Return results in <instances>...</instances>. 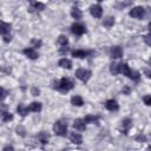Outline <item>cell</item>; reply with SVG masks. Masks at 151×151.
<instances>
[{
    "label": "cell",
    "mask_w": 151,
    "mask_h": 151,
    "mask_svg": "<svg viewBox=\"0 0 151 151\" xmlns=\"http://www.w3.org/2000/svg\"><path fill=\"white\" fill-rule=\"evenodd\" d=\"M119 73H123L124 76L129 77L130 79H132L134 81H138L139 80V77H140L139 76V72L132 71L126 63H119Z\"/></svg>",
    "instance_id": "1"
},
{
    "label": "cell",
    "mask_w": 151,
    "mask_h": 151,
    "mask_svg": "<svg viewBox=\"0 0 151 151\" xmlns=\"http://www.w3.org/2000/svg\"><path fill=\"white\" fill-rule=\"evenodd\" d=\"M57 85L54 86V88H58L61 92H68L70 90L73 88V83L68 79V78H61L59 81L55 83Z\"/></svg>",
    "instance_id": "2"
},
{
    "label": "cell",
    "mask_w": 151,
    "mask_h": 151,
    "mask_svg": "<svg viewBox=\"0 0 151 151\" xmlns=\"http://www.w3.org/2000/svg\"><path fill=\"white\" fill-rule=\"evenodd\" d=\"M53 131L57 136H60V137H65L66 133H67V124L63 120H57L53 125Z\"/></svg>",
    "instance_id": "3"
},
{
    "label": "cell",
    "mask_w": 151,
    "mask_h": 151,
    "mask_svg": "<svg viewBox=\"0 0 151 151\" xmlns=\"http://www.w3.org/2000/svg\"><path fill=\"white\" fill-rule=\"evenodd\" d=\"M91 76H92V72H91L90 70L79 68V70L76 71V77H77L78 79H80L81 81H84V83H86V81L91 78Z\"/></svg>",
    "instance_id": "4"
},
{
    "label": "cell",
    "mask_w": 151,
    "mask_h": 151,
    "mask_svg": "<svg viewBox=\"0 0 151 151\" xmlns=\"http://www.w3.org/2000/svg\"><path fill=\"white\" fill-rule=\"evenodd\" d=\"M130 17L132 18H136V19H142L145 14V9L142 7V6H137V7H133L130 12H129Z\"/></svg>",
    "instance_id": "5"
},
{
    "label": "cell",
    "mask_w": 151,
    "mask_h": 151,
    "mask_svg": "<svg viewBox=\"0 0 151 151\" xmlns=\"http://www.w3.org/2000/svg\"><path fill=\"white\" fill-rule=\"evenodd\" d=\"M71 31H72V33L76 34V35H83V34L86 32V28H85V26L81 25V24H73V25L71 26Z\"/></svg>",
    "instance_id": "6"
},
{
    "label": "cell",
    "mask_w": 151,
    "mask_h": 151,
    "mask_svg": "<svg viewBox=\"0 0 151 151\" xmlns=\"http://www.w3.org/2000/svg\"><path fill=\"white\" fill-rule=\"evenodd\" d=\"M131 126H132V120L130 118H125L120 123V131L124 134H127V132H129V130H130Z\"/></svg>",
    "instance_id": "7"
},
{
    "label": "cell",
    "mask_w": 151,
    "mask_h": 151,
    "mask_svg": "<svg viewBox=\"0 0 151 151\" xmlns=\"http://www.w3.org/2000/svg\"><path fill=\"white\" fill-rule=\"evenodd\" d=\"M110 54H111V58L119 59V58L123 57V50L119 46H112L111 50H110Z\"/></svg>",
    "instance_id": "8"
},
{
    "label": "cell",
    "mask_w": 151,
    "mask_h": 151,
    "mask_svg": "<svg viewBox=\"0 0 151 151\" xmlns=\"http://www.w3.org/2000/svg\"><path fill=\"white\" fill-rule=\"evenodd\" d=\"M90 13L92 14V17H94V18H100L101 17V14H103V9H101V7L99 6V5H93V6H91L90 7Z\"/></svg>",
    "instance_id": "9"
},
{
    "label": "cell",
    "mask_w": 151,
    "mask_h": 151,
    "mask_svg": "<svg viewBox=\"0 0 151 151\" xmlns=\"http://www.w3.org/2000/svg\"><path fill=\"white\" fill-rule=\"evenodd\" d=\"M22 52H24V54H25L27 58H29V59H32V60H34V59H37V58L39 57L38 52H37L34 48H32V47H27V48H25Z\"/></svg>",
    "instance_id": "10"
},
{
    "label": "cell",
    "mask_w": 151,
    "mask_h": 151,
    "mask_svg": "<svg viewBox=\"0 0 151 151\" xmlns=\"http://www.w3.org/2000/svg\"><path fill=\"white\" fill-rule=\"evenodd\" d=\"M105 107L109 110V111H117L119 109V105L118 103L114 100V99H109L106 103H105Z\"/></svg>",
    "instance_id": "11"
},
{
    "label": "cell",
    "mask_w": 151,
    "mask_h": 151,
    "mask_svg": "<svg viewBox=\"0 0 151 151\" xmlns=\"http://www.w3.org/2000/svg\"><path fill=\"white\" fill-rule=\"evenodd\" d=\"M73 127L78 131H84L86 129V122L85 119H76L73 123Z\"/></svg>",
    "instance_id": "12"
},
{
    "label": "cell",
    "mask_w": 151,
    "mask_h": 151,
    "mask_svg": "<svg viewBox=\"0 0 151 151\" xmlns=\"http://www.w3.org/2000/svg\"><path fill=\"white\" fill-rule=\"evenodd\" d=\"M70 140H71L72 143L77 144V145H79V144H81V142H83V137H81V134L78 133V132H71V134H70Z\"/></svg>",
    "instance_id": "13"
},
{
    "label": "cell",
    "mask_w": 151,
    "mask_h": 151,
    "mask_svg": "<svg viewBox=\"0 0 151 151\" xmlns=\"http://www.w3.org/2000/svg\"><path fill=\"white\" fill-rule=\"evenodd\" d=\"M58 65H59L60 67H63V68H68V70L72 67V63H71V60H70V59H66V58H61V59L59 60Z\"/></svg>",
    "instance_id": "14"
},
{
    "label": "cell",
    "mask_w": 151,
    "mask_h": 151,
    "mask_svg": "<svg viewBox=\"0 0 151 151\" xmlns=\"http://www.w3.org/2000/svg\"><path fill=\"white\" fill-rule=\"evenodd\" d=\"M71 15H72L76 20H80L81 17H83L81 11H80L78 7H72V9H71Z\"/></svg>",
    "instance_id": "15"
},
{
    "label": "cell",
    "mask_w": 151,
    "mask_h": 151,
    "mask_svg": "<svg viewBox=\"0 0 151 151\" xmlns=\"http://www.w3.org/2000/svg\"><path fill=\"white\" fill-rule=\"evenodd\" d=\"M71 103H72L74 106H81V105L84 104V100H83V98H81L80 96H73V97L71 98Z\"/></svg>",
    "instance_id": "16"
},
{
    "label": "cell",
    "mask_w": 151,
    "mask_h": 151,
    "mask_svg": "<svg viewBox=\"0 0 151 151\" xmlns=\"http://www.w3.org/2000/svg\"><path fill=\"white\" fill-rule=\"evenodd\" d=\"M28 109H29V111H32V112H40V111H41V104L38 103V101H33L32 104H29Z\"/></svg>",
    "instance_id": "17"
},
{
    "label": "cell",
    "mask_w": 151,
    "mask_h": 151,
    "mask_svg": "<svg viewBox=\"0 0 151 151\" xmlns=\"http://www.w3.org/2000/svg\"><path fill=\"white\" fill-rule=\"evenodd\" d=\"M113 24H114V18L113 17H107L103 21V26H105L106 28H111L113 26Z\"/></svg>",
    "instance_id": "18"
},
{
    "label": "cell",
    "mask_w": 151,
    "mask_h": 151,
    "mask_svg": "<svg viewBox=\"0 0 151 151\" xmlns=\"http://www.w3.org/2000/svg\"><path fill=\"white\" fill-rule=\"evenodd\" d=\"M17 111H18V113H19L20 116H22V117H25L28 112H31L29 109H28V106H24V105H19V106L17 107Z\"/></svg>",
    "instance_id": "19"
},
{
    "label": "cell",
    "mask_w": 151,
    "mask_h": 151,
    "mask_svg": "<svg viewBox=\"0 0 151 151\" xmlns=\"http://www.w3.org/2000/svg\"><path fill=\"white\" fill-rule=\"evenodd\" d=\"M72 55H73L74 58L84 59V58L87 55V52H85V51H83V50H76V51L72 52Z\"/></svg>",
    "instance_id": "20"
},
{
    "label": "cell",
    "mask_w": 151,
    "mask_h": 151,
    "mask_svg": "<svg viewBox=\"0 0 151 151\" xmlns=\"http://www.w3.org/2000/svg\"><path fill=\"white\" fill-rule=\"evenodd\" d=\"M11 32V24H7V22H1V33L2 35L4 34H9Z\"/></svg>",
    "instance_id": "21"
},
{
    "label": "cell",
    "mask_w": 151,
    "mask_h": 151,
    "mask_svg": "<svg viewBox=\"0 0 151 151\" xmlns=\"http://www.w3.org/2000/svg\"><path fill=\"white\" fill-rule=\"evenodd\" d=\"M31 4H32V7L31 9H37V11H42L45 8V5L41 4V2H35L34 0H31Z\"/></svg>",
    "instance_id": "22"
},
{
    "label": "cell",
    "mask_w": 151,
    "mask_h": 151,
    "mask_svg": "<svg viewBox=\"0 0 151 151\" xmlns=\"http://www.w3.org/2000/svg\"><path fill=\"white\" fill-rule=\"evenodd\" d=\"M1 119H2V122H4V123H6V122L12 120V119H13V116H12L9 112L2 111V112H1Z\"/></svg>",
    "instance_id": "23"
},
{
    "label": "cell",
    "mask_w": 151,
    "mask_h": 151,
    "mask_svg": "<svg viewBox=\"0 0 151 151\" xmlns=\"http://www.w3.org/2000/svg\"><path fill=\"white\" fill-rule=\"evenodd\" d=\"M48 138H50V136H48L46 132H44V131H42V132H40V133H39V136H38V139H39L42 144L47 143V142H48Z\"/></svg>",
    "instance_id": "24"
},
{
    "label": "cell",
    "mask_w": 151,
    "mask_h": 151,
    "mask_svg": "<svg viewBox=\"0 0 151 151\" xmlns=\"http://www.w3.org/2000/svg\"><path fill=\"white\" fill-rule=\"evenodd\" d=\"M58 44H59L60 46H66V45L68 44L67 37H66V35H60V37L58 38Z\"/></svg>",
    "instance_id": "25"
},
{
    "label": "cell",
    "mask_w": 151,
    "mask_h": 151,
    "mask_svg": "<svg viewBox=\"0 0 151 151\" xmlns=\"http://www.w3.org/2000/svg\"><path fill=\"white\" fill-rule=\"evenodd\" d=\"M86 123H96L98 124V120H99V117H94V116H87L84 118Z\"/></svg>",
    "instance_id": "26"
},
{
    "label": "cell",
    "mask_w": 151,
    "mask_h": 151,
    "mask_svg": "<svg viewBox=\"0 0 151 151\" xmlns=\"http://www.w3.org/2000/svg\"><path fill=\"white\" fill-rule=\"evenodd\" d=\"M110 72L114 76V74H118L119 73V64H112L111 67H110Z\"/></svg>",
    "instance_id": "27"
},
{
    "label": "cell",
    "mask_w": 151,
    "mask_h": 151,
    "mask_svg": "<svg viewBox=\"0 0 151 151\" xmlns=\"http://www.w3.org/2000/svg\"><path fill=\"white\" fill-rule=\"evenodd\" d=\"M143 101H144L145 105L151 106V94H146V96H144V97H143Z\"/></svg>",
    "instance_id": "28"
},
{
    "label": "cell",
    "mask_w": 151,
    "mask_h": 151,
    "mask_svg": "<svg viewBox=\"0 0 151 151\" xmlns=\"http://www.w3.org/2000/svg\"><path fill=\"white\" fill-rule=\"evenodd\" d=\"M144 41L146 42V45L151 46V33H150V34H146V35H144Z\"/></svg>",
    "instance_id": "29"
},
{
    "label": "cell",
    "mask_w": 151,
    "mask_h": 151,
    "mask_svg": "<svg viewBox=\"0 0 151 151\" xmlns=\"http://www.w3.org/2000/svg\"><path fill=\"white\" fill-rule=\"evenodd\" d=\"M17 133L24 137V136H25V129H24L22 126H18V127H17Z\"/></svg>",
    "instance_id": "30"
},
{
    "label": "cell",
    "mask_w": 151,
    "mask_h": 151,
    "mask_svg": "<svg viewBox=\"0 0 151 151\" xmlns=\"http://www.w3.org/2000/svg\"><path fill=\"white\" fill-rule=\"evenodd\" d=\"M31 42H32V45H33L34 47H40V46H41V41L38 40V39H33Z\"/></svg>",
    "instance_id": "31"
},
{
    "label": "cell",
    "mask_w": 151,
    "mask_h": 151,
    "mask_svg": "<svg viewBox=\"0 0 151 151\" xmlns=\"http://www.w3.org/2000/svg\"><path fill=\"white\" fill-rule=\"evenodd\" d=\"M136 139H137L138 142H145V140H146V138H145L144 134H139V136H137Z\"/></svg>",
    "instance_id": "32"
},
{
    "label": "cell",
    "mask_w": 151,
    "mask_h": 151,
    "mask_svg": "<svg viewBox=\"0 0 151 151\" xmlns=\"http://www.w3.org/2000/svg\"><path fill=\"white\" fill-rule=\"evenodd\" d=\"M2 38H4V41H6V42H8V41H11V34H4L2 35Z\"/></svg>",
    "instance_id": "33"
},
{
    "label": "cell",
    "mask_w": 151,
    "mask_h": 151,
    "mask_svg": "<svg viewBox=\"0 0 151 151\" xmlns=\"http://www.w3.org/2000/svg\"><path fill=\"white\" fill-rule=\"evenodd\" d=\"M31 91H32V94H33V96H39V92H40L39 88H37V87H32Z\"/></svg>",
    "instance_id": "34"
},
{
    "label": "cell",
    "mask_w": 151,
    "mask_h": 151,
    "mask_svg": "<svg viewBox=\"0 0 151 151\" xmlns=\"http://www.w3.org/2000/svg\"><path fill=\"white\" fill-rule=\"evenodd\" d=\"M68 52V48L66 47V46H61V48H60V53L61 54H65V53H67Z\"/></svg>",
    "instance_id": "35"
},
{
    "label": "cell",
    "mask_w": 151,
    "mask_h": 151,
    "mask_svg": "<svg viewBox=\"0 0 151 151\" xmlns=\"http://www.w3.org/2000/svg\"><path fill=\"white\" fill-rule=\"evenodd\" d=\"M144 74H145L147 78H150V79H151V70H147V68H146V70H144Z\"/></svg>",
    "instance_id": "36"
},
{
    "label": "cell",
    "mask_w": 151,
    "mask_h": 151,
    "mask_svg": "<svg viewBox=\"0 0 151 151\" xmlns=\"http://www.w3.org/2000/svg\"><path fill=\"white\" fill-rule=\"evenodd\" d=\"M5 97H6V91H5V88L2 87V88H1V99L4 100V99H5Z\"/></svg>",
    "instance_id": "37"
},
{
    "label": "cell",
    "mask_w": 151,
    "mask_h": 151,
    "mask_svg": "<svg viewBox=\"0 0 151 151\" xmlns=\"http://www.w3.org/2000/svg\"><path fill=\"white\" fill-rule=\"evenodd\" d=\"M2 150H4V151H6V150H13V146H5Z\"/></svg>",
    "instance_id": "38"
},
{
    "label": "cell",
    "mask_w": 151,
    "mask_h": 151,
    "mask_svg": "<svg viewBox=\"0 0 151 151\" xmlns=\"http://www.w3.org/2000/svg\"><path fill=\"white\" fill-rule=\"evenodd\" d=\"M149 31H150V33H151V22L149 24Z\"/></svg>",
    "instance_id": "39"
},
{
    "label": "cell",
    "mask_w": 151,
    "mask_h": 151,
    "mask_svg": "<svg viewBox=\"0 0 151 151\" xmlns=\"http://www.w3.org/2000/svg\"><path fill=\"white\" fill-rule=\"evenodd\" d=\"M98 1H103V0H98Z\"/></svg>",
    "instance_id": "40"
}]
</instances>
